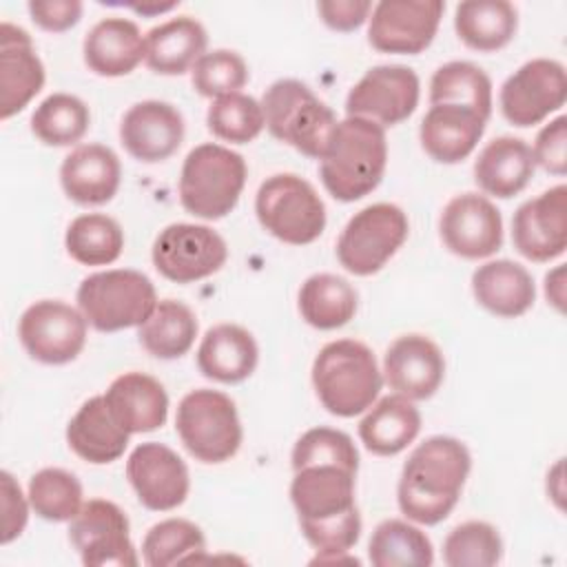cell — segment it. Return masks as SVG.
<instances>
[{
  "mask_svg": "<svg viewBox=\"0 0 567 567\" xmlns=\"http://www.w3.org/2000/svg\"><path fill=\"white\" fill-rule=\"evenodd\" d=\"M64 246L71 259L82 266H106L122 255L124 233L113 217L89 213L69 224Z\"/></svg>",
  "mask_w": 567,
  "mask_h": 567,
  "instance_id": "74e56055",
  "label": "cell"
},
{
  "mask_svg": "<svg viewBox=\"0 0 567 567\" xmlns=\"http://www.w3.org/2000/svg\"><path fill=\"white\" fill-rule=\"evenodd\" d=\"M567 100L565 66L549 58H536L518 66L501 86V111L514 126H534L556 113Z\"/></svg>",
  "mask_w": 567,
  "mask_h": 567,
  "instance_id": "5bb4252c",
  "label": "cell"
},
{
  "mask_svg": "<svg viewBox=\"0 0 567 567\" xmlns=\"http://www.w3.org/2000/svg\"><path fill=\"white\" fill-rule=\"evenodd\" d=\"M208 131L230 144L252 142L266 126L261 102L246 93H230L217 97L206 113Z\"/></svg>",
  "mask_w": 567,
  "mask_h": 567,
  "instance_id": "7bdbcfd3",
  "label": "cell"
},
{
  "mask_svg": "<svg viewBox=\"0 0 567 567\" xmlns=\"http://www.w3.org/2000/svg\"><path fill=\"white\" fill-rule=\"evenodd\" d=\"M563 275H565L563 266H558V268H554L551 272L545 275V295H547V299L554 303V308L558 312L565 310V281H563Z\"/></svg>",
  "mask_w": 567,
  "mask_h": 567,
  "instance_id": "f907efd6",
  "label": "cell"
},
{
  "mask_svg": "<svg viewBox=\"0 0 567 567\" xmlns=\"http://www.w3.org/2000/svg\"><path fill=\"white\" fill-rule=\"evenodd\" d=\"M259 224L279 241L306 246L326 228V206L310 182L295 173H277L261 182L255 197Z\"/></svg>",
  "mask_w": 567,
  "mask_h": 567,
  "instance_id": "ba28073f",
  "label": "cell"
},
{
  "mask_svg": "<svg viewBox=\"0 0 567 567\" xmlns=\"http://www.w3.org/2000/svg\"><path fill=\"white\" fill-rule=\"evenodd\" d=\"M259 361L255 337L237 323H217L206 330L199 350L197 368L206 379L219 383H239L248 379Z\"/></svg>",
  "mask_w": 567,
  "mask_h": 567,
  "instance_id": "484cf974",
  "label": "cell"
},
{
  "mask_svg": "<svg viewBox=\"0 0 567 567\" xmlns=\"http://www.w3.org/2000/svg\"><path fill=\"white\" fill-rule=\"evenodd\" d=\"M175 430L188 454L202 463L228 461L244 439L233 399L208 388L193 390L179 401Z\"/></svg>",
  "mask_w": 567,
  "mask_h": 567,
  "instance_id": "9c48e42d",
  "label": "cell"
},
{
  "mask_svg": "<svg viewBox=\"0 0 567 567\" xmlns=\"http://www.w3.org/2000/svg\"><path fill=\"white\" fill-rule=\"evenodd\" d=\"M126 476L137 501L153 512L179 507L190 489L186 463L168 445L148 441L140 443L126 461Z\"/></svg>",
  "mask_w": 567,
  "mask_h": 567,
  "instance_id": "ac0fdd59",
  "label": "cell"
},
{
  "mask_svg": "<svg viewBox=\"0 0 567 567\" xmlns=\"http://www.w3.org/2000/svg\"><path fill=\"white\" fill-rule=\"evenodd\" d=\"M246 175L239 153L221 144H199L182 164L179 202L195 217L221 219L237 206Z\"/></svg>",
  "mask_w": 567,
  "mask_h": 567,
  "instance_id": "8992f818",
  "label": "cell"
},
{
  "mask_svg": "<svg viewBox=\"0 0 567 567\" xmlns=\"http://www.w3.org/2000/svg\"><path fill=\"white\" fill-rule=\"evenodd\" d=\"M126 7H131L133 11H137L142 16H157V13L175 9L177 2H166V4H126Z\"/></svg>",
  "mask_w": 567,
  "mask_h": 567,
  "instance_id": "816d5d0a",
  "label": "cell"
},
{
  "mask_svg": "<svg viewBox=\"0 0 567 567\" xmlns=\"http://www.w3.org/2000/svg\"><path fill=\"white\" fill-rule=\"evenodd\" d=\"M503 556V538L485 520L456 525L443 540V560L447 567H492Z\"/></svg>",
  "mask_w": 567,
  "mask_h": 567,
  "instance_id": "b9f144b4",
  "label": "cell"
},
{
  "mask_svg": "<svg viewBox=\"0 0 567 567\" xmlns=\"http://www.w3.org/2000/svg\"><path fill=\"white\" fill-rule=\"evenodd\" d=\"M439 230L445 248L463 259H483L503 246L501 210L478 193L452 197L441 213Z\"/></svg>",
  "mask_w": 567,
  "mask_h": 567,
  "instance_id": "e0dca14e",
  "label": "cell"
},
{
  "mask_svg": "<svg viewBox=\"0 0 567 567\" xmlns=\"http://www.w3.org/2000/svg\"><path fill=\"white\" fill-rule=\"evenodd\" d=\"M485 124L487 120L467 106L432 104L421 120V146L432 159L456 164L476 148Z\"/></svg>",
  "mask_w": 567,
  "mask_h": 567,
  "instance_id": "cb8c5ba5",
  "label": "cell"
},
{
  "mask_svg": "<svg viewBox=\"0 0 567 567\" xmlns=\"http://www.w3.org/2000/svg\"><path fill=\"white\" fill-rule=\"evenodd\" d=\"M208 44L206 29L190 16L171 18L144 35V60L159 75H182L195 66Z\"/></svg>",
  "mask_w": 567,
  "mask_h": 567,
  "instance_id": "4dcf8cb0",
  "label": "cell"
},
{
  "mask_svg": "<svg viewBox=\"0 0 567 567\" xmlns=\"http://www.w3.org/2000/svg\"><path fill=\"white\" fill-rule=\"evenodd\" d=\"M476 301L496 317L514 319L525 315L536 299V286L525 266L512 259H494L472 275Z\"/></svg>",
  "mask_w": 567,
  "mask_h": 567,
  "instance_id": "f546056e",
  "label": "cell"
},
{
  "mask_svg": "<svg viewBox=\"0 0 567 567\" xmlns=\"http://www.w3.org/2000/svg\"><path fill=\"white\" fill-rule=\"evenodd\" d=\"M128 432L113 419L104 394L86 399L66 425L69 447L93 465H104L117 461L126 445Z\"/></svg>",
  "mask_w": 567,
  "mask_h": 567,
  "instance_id": "4316f807",
  "label": "cell"
},
{
  "mask_svg": "<svg viewBox=\"0 0 567 567\" xmlns=\"http://www.w3.org/2000/svg\"><path fill=\"white\" fill-rule=\"evenodd\" d=\"M516 9L507 0H465L456 4V35L474 51H498L516 33Z\"/></svg>",
  "mask_w": 567,
  "mask_h": 567,
  "instance_id": "d6a6232c",
  "label": "cell"
},
{
  "mask_svg": "<svg viewBox=\"0 0 567 567\" xmlns=\"http://www.w3.org/2000/svg\"><path fill=\"white\" fill-rule=\"evenodd\" d=\"M470 467L472 456L463 441L443 434L425 439L401 470L399 509L421 525L445 520L461 498Z\"/></svg>",
  "mask_w": 567,
  "mask_h": 567,
  "instance_id": "7a4b0ae2",
  "label": "cell"
},
{
  "mask_svg": "<svg viewBox=\"0 0 567 567\" xmlns=\"http://www.w3.org/2000/svg\"><path fill=\"white\" fill-rule=\"evenodd\" d=\"M292 470L308 463H341L359 470V452L352 439L334 427H312L292 447Z\"/></svg>",
  "mask_w": 567,
  "mask_h": 567,
  "instance_id": "f6af8a7d",
  "label": "cell"
},
{
  "mask_svg": "<svg viewBox=\"0 0 567 567\" xmlns=\"http://www.w3.org/2000/svg\"><path fill=\"white\" fill-rule=\"evenodd\" d=\"M104 401L113 419L128 432H153L166 423L168 394L164 385L144 372H124L111 381Z\"/></svg>",
  "mask_w": 567,
  "mask_h": 567,
  "instance_id": "d4e9b609",
  "label": "cell"
},
{
  "mask_svg": "<svg viewBox=\"0 0 567 567\" xmlns=\"http://www.w3.org/2000/svg\"><path fill=\"white\" fill-rule=\"evenodd\" d=\"M75 299L84 319L100 332L140 328L157 306L153 281L131 268L102 270L84 277Z\"/></svg>",
  "mask_w": 567,
  "mask_h": 567,
  "instance_id": "52a82bcc",
  "label": "cell"
},
{
  "mask_svg": "<svg viewBox=\"0 0 567 567\" xmlns=\"http://www.w3.org/2000/svg\"><path fill=\"white\" fill-rule=\"evenodd\" d=\"M184 140L182 113L159 100L133 104L120 122V142L140 162L155 164L168 159Z\"/></svg>",
  "mask_w": 567,
  "mask_h": 567,
  "instance_id": "44dd1931",
  "label": "cell"
},
{
  "mask_svg": "<svg viewBox=\"0 0 567 567\" xmlns=\"http://www.w3.org/2000/svg\"><path fill=\"white\" fill-rule=\"evenodd\" d=\"M126 514L111 501L91 498L71 518L69 538L89 567H135L140 563Z\"/></svg>",
  "mask_w": 567,
  "mask_h": 567,
  "instance_id": "4fadbf2b",
  "label": "cell"
},
{
  "mask_svg": "<svg viewBox=\"0 0 567 567\" xmlns=\"http://www.w3.org/2000/svg\"><path fill=\"white\" fill-rule=\"evenodd\" d=\"M120 159L104 144H80L60 166V184L66 197L82 206L111 202L120 188Z\"/></svg>",
  "mask_w": 567,
  "mask_h": 567,
  "instance_id": "603a6c76",
  "label": "cell"
},
{
  "mask_svg": "<svg viewBox=\"0 0 567 567\" xmlns=\"http://www.w3.org/2000/svg\"><path fill=\"white\" fill-rule=\"evenodd\" d=\"M299 312L317 330L341 328L357 312V290L339 275H310L299 290Z\"/></svg>",
  "mask_w": 567,
  "mask_h": 567,
  "instance_id": "836d02e7",
  "label": "cell"
},
{
  "mask_svg": "<svg viewBox=\"0 0 567 567\" xmlns=\"http://www.w3.org/2000/svg\"><path fill=\"white\" fill-rule=\"evenodd\" d=\"M421 430V412L401 394L383 396L370 405L359 423V439L377 456H394L405 450Z\"/></svg>",
  "mask_w": 567,
  "mask_h": 567,
  "instance_id": "1f68e13d",
  "label": "cell"
},
{
  "mask_svg": "<svg viewBox=\"0 0 567 567\" xmlns=\"http://www.w3.org/2000/svg\"><path fill=\"white\" fill-rule=\"evenodd\" d=\"M514 248L529 261H551L567 248V186L520 204L512 219Z\"/></svg>",
  "mask_w": 567,
  "mask_h": 567,
  "instance_id": "d6986e66",
  "label": "cell"
},
{
  "mask_svg": "<svg viewBox=\"0 0 567 567\" xmlns=\"http://www.w3.org/2000/svg\"><path fill=\"white\" fill-rule=\"evenodd\" d=\"M312 385L321 405L334 416L365 412L383 385L372 350L354 339L326 343L312 363Z\"/></svg>",
  "mask_w": 567,
  "mask_h": 567,
  "instance_id": "277c9868",
  "label": "cell"
},
{
  "mask_svg": "<svg viewBox=\"0 0 567 567\" xmlns=\"http://www.w3.org/2000/svg\"><path fill=\"white\" fill-rule=\"evenodd\" d=\"M317 11L330 29L354 31L370 18L372 4L368 0H321Z\"/></svg>",
  "mask_w": 567,
  "mask_h": 567,
  "instance_id": "681fc988",
  "label": "cell"
},
{
  "mask_svg": "<svg viewBox=\"0 0 567 567\" xmlns=\"http://www.w3.org/2000/svg\"><path fill=\"white\" fill-rule=\"evenodd\" d=\"M388 164L385 131L365 117H346L337 124L319 175L326 190L339 202H357L372 193Z\"/></svg>",
  "mask_w": 567,
  "mask_h": 567,
  "instance_id": "3957f363",
  "label": "cell"
},
{
  "mask_svg": "<svg viewBox=\"0 0 567 567\" xmlns=\"http://www.w3.org/2000/svg\"><path fill=\"white\" fill-rule=\"evenodd\" d=\"M261 111L272 137L315 159L323 157L339 124L332 109L310 86L290 78L266 89Z\"/></svg>",
  "mask_w": 567,
  "mask_h": 567,
  "instance_id": "5b68a950",
  "label": "cell"
},
{
  "mask_svg": "<svg viewBox=\"0 0 567 567\" xmlns=\"http://www.w3.org/2000/svg\"><path fill=\"white\" fill-rule=\"evenodd\" d=\"M443 11L441 0H381L372 7L368 42L381 53L416 55L432 44Z\"/></svg>",
  "mask_w": 567,
  "mask_h": 567,
  "instance_id": "2e32d148",
  "label": "cell"
},
{
  "mask_svg": "<svg viewBox=\"0 0 567 567\" xmlns=\"http://www.w3.org/2000/svg\"><path fill=\"white\" fill-rule=\"evenodd\" d=\"M44 66L31 35L11 24H0V117L20 113L42 89Z\"/></svg>",
  "mask_w": 567,
  "mask_h": 567,
  "instance_id": "7402d4cb",
  "label": "cell"
},
{
  "mask_svg": "<svg viewBox=\"0 0 567 567\" xmlns=\"http://www.w3.org/2000/svg\"><path fill=\"white\" fill-rule=\"evenodd\" d=\"M193 89L204 97H224L239 93L248 82V66L237 51L215 49L204 53L190 69Z\"/></svg>",
  "mask_w": 567,
  "mask_h": 567,
  "instance_id": "ee69618b",
  "label": "cell"
},
{
  "mask_svg": "<svg viewBox=\"0 0 567 567\" xmlns=\"http://www.w3.org/2000/svg\"><path fill=\"white\" fill-rule=\"evenodd\" d=\"M430 104L467 106L489 120L492 115V80L487 73L465 60L445 62L430 80Z\"/></svg>",
  "mask_w": 567,
  "mask_h": 567,
  "instance_id": "d590c367",
  "label": "cell"
},
{
  "mask_svg": "<svg viewBox=\"0 0 567 567\" xmlns=\"http://www.w3.org/2000/svg\"><path fill=\"white\" fill-rule=\"evenodd\" d=\"M421 95L419 75L403 64H379L363 73L346 97L348 117H365L379 126L408 120Z\"/></svg>",
  "mask_w": 567,
  "mask_h": 567,
  "instance_id": "9a60e30c",
  "label": "cell"
},
{
  "mask_svg": "<svg viewBox=\"0 0 567 567\" xmlns=\"http://www.w3.org/2000/svg\"><path fill=\"white\" fill-rule=\"evenodd\" d=\"M206 551L202 529L186 518H166L155 523L144 540L142 556L148 567H171L177 563H193Z\"/></svg>",
  "mask_w": 567,
  "mask_h": 567,
  "instance_id": "ab89813d",
  "label": "cell"
},
{
  "mask_svg": "<svg viewBox=\"0 0 567 567\" xmlns=\"http://www.w3.org/2000/svg\"><path fill=\"white\" fill-rule=\"evenodd\" d=\"M534 155L525 140L501 135L483 146L474 162L478 188L498 199L518 195L534 175Z\"/></svg>",
  "mask_w": 567,
  "mask_h": 567,
  "instance_id": "83f0119b",
  "label": "cell"
},
{
  "mask_svg": "<svg viewBox=\"0 0 567 567\" xmlns=\"http://www.w3.org/2000/svg\"><path fill=\"white\" fill-rule=\"evenodd\" d=\"M2 478V545L18 538L29 518V496L24 498L20 485L9 472L0 474Z\"/></svg>",
  "mask_w": 567,
  "mask_h": 567,
  "instance_id": "7dc6e473",
  "label": "cell"
},
{
  "mask_svg": "<svg viewBox=\"0 0 567 567\" xmlns=\"http://www.w3.org/2000/svg\"><path fill=\"white\" fill-rule=\"evenodd\" d=\"M29 503L31 509L51 523L71 520L82 503V485L75 474L62 467H44L35 472L29 481Z\"/></svg>",
  "mask_w": 567,
  "mask_h": 567,
  "instance_id": "60d3db41",
  "label": "cell"
},
{
  "mask_svg": "<svg viewBox=\"0 0 567 567\" xmlns=\"http://www.w3.org/2000/svg\"><path fill=\"white\" fill-rule=\"evenodd\" d=\"M89 122V106L80 97L71 93H53L35 106L31 131L47 146H71L84 137Z\"/></svg>",
  "mask_w": 567,
  "mask_h": 567,
  "instance_id": "f35d334b",
  "label": "cell"
},
{
  "mask_svg": "<svg viewBox=\"0 0 567 567\" xmlns=\"http://www.w3.org/2000/svg\"><path fill=\"white\" fill-rule=\"evenodd\" d=\"M86 319L80 310L58 299L31 303L20 321L18 337L27 354L47 365L73 361L86 343Z\"/></svg>",
  "mask_w": 567,
  "mask_h": 567,
  "instance_id": "7c38bea8",
  "label": "cell"
},
{
  "mask_svg": "<svg viewBox=\"0 0 567 567\" xmlns=\"http://www.w3.org/2000/svg\"><path fill=\"white\" fill-rule=\"evenodd\" d=\"M443 377V352L425 334H403L385 350L383 381L410 401L430 399L441 388Z\"/></svg>",
  "mask_w": 567,
  "mask_h": 567,
  "instance_id": "ffe728a7",
  "label": "cell"
},
{
  "mask_svg": "<svg viewBox=\"0 0 567 567\" xmlns=\"http://www.w3.org/2000/svg\"><path fill=\"white\" fill-rule=\"evenodd\" d=\"M137 337L142 348L155 359H179L195 343L197 317L186 303L162 299L140 326Z\"/></svg>",
  "mask_w": 567,
  "mask_h": 567,
  "instance_id": "e575fe53",
  "label": "cell"
},
{
  "mask_svg": "<svg viewBox=\"0 0 567 567\" xmlns=\"http://www.w3.org/2000/svg\"><path fill=\"white\" fill-rule=\"evenodd\" d=\"M354 478L357 470L341 463H308L295 470L290 501L319 563H339L361 536Z\"/></svg>",
  "mask_w": 567,
  "mask_h": 567,
  "instance_id": "6da1fadb",
  "label": "cell"
},
{
  "mask_svg": "<svg viewBox=\"0 0 567 567\" xmlns=\"http://www.w3.org/2000/svg\"><path fill=\"white\" fill-rule=\"evenodd\" d=\"M31 20L51 33H60L78 24L82 16V2L78 0H33L27 4Z\"/></svg>",
  "mask_w": 567,
  "mask_h": 567,
  "instance_id": "c3c4849f",
  "label": "cell"
},
{
  "mask_svg": "<svg viewBox=\"0 0 567 567\" xmlns=\"http://www.w3.org/2000/svg\"><path fill=\"white\" fill-rule=\"evenodd\" d=\"M86 66L102 78L128 75L144 60V38L133 20L104 18L82 44Z\"/></svg>",
  "mask_w": 567,
  "mask_h": 567,
  "instance_id": "f1b7e54d",
  "label": "cell"
},
{
  "mask_svg": "<svg viewBox=\"0 0 567 567\" xmlns=\"http://www.w3.org/2000/svg\"><path fill=\"white\" fill-rule=\"evenodd\" d=\"M408 230V217L396 204H370L343 226L337 239V259L357 277L374 275L403 246Z\"/></svg>",
  "mask_w": 567,
  "mask_h": 567,
  "instance_id": "30bf717a",
  "label": "cell"
},
{
  "mask_svg": "<svg viewBox=\"0 0 567 567\" xmlns=\"http://www.w3.org/2000/svg\"><path fill=\"white\" fill-rule=\"evenodd\" d=\"M155 270L175 284H190L215 275L228 259L224 237L202 224H171L153 244Z\"/></svg>",
  "mask_w": 567,
  "mask_h": 567,
  "instance_id": "8fae6325",
  "label": "cell"
},
{
  "mask_svg": "<svg viewBox=\"0 0 567 567\" xmlns=\"http://www.w3.org/2000/svg\"><path fill=\"white\" fill-rule=\"evenodd\" d=\"M368 558L377 567H430L434 549L425 532L405 520L388 518L372 532Z\"/></svg>",
  "mask_w": 567,
  "mask_h": 567,
  "instance_id": "8d00e7d4",
  "label": "cell"
},
{
  "mask_svg": "<svg viewBox=\"0 0 567 567\" xmlns=\"http://www.w3.org/2000/svg\"><path fill=\"white\" fill-rule=\"evenodd\" d=\"M534 164L543 171L563 177L567 173V117L558 115L545 124L534 140Z\"/></svg>",
  "mask_w": 567,
  "mask_h": 567,
  "instance_id": "bcb514c9",
  "label": "cell"
}]
</instances>
